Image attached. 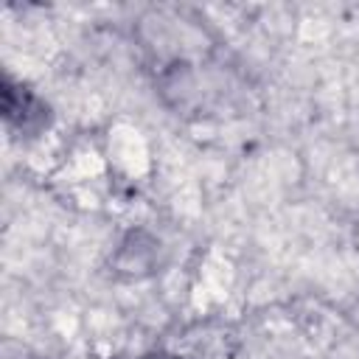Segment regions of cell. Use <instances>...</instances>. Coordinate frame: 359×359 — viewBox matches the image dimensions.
Returning a JSON list of instances; mask_svg holds the SVG:
<instances>
[{"label":"cell","mask_w":359,"mask_h":359,"mask_svg":"<svg viewBox=\"0 0 359 359\" xmlns=\"http://www.w3.org/2000/svg\"><path fill=\"white\" fill-rule=\"evenodd\" d=\"M149 359H174V356H149Z\"/></svg>","instance_id":"cell-1"}]
</instances>
